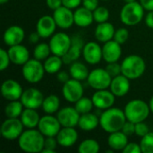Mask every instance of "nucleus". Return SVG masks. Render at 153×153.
<instances>
[{"mask_svg": "<svg viewBox=\"0 0 153 153\" xmlns=\"http://www.w3.org/2000/svg\"><path fill=\"white\" fill-rule=\"evenodd\" d=\"M126 120L124 110L111 107L101 113L100 117V126L105 132L111 134L121 131Z\"/></svg>", "mask_w": 153, "mask_h": 153, "instance_id": "obj_1", "label": "nucleus"}, {"mask_svg": "<svg viewBox=\"0 0 153 153\" xmlns=\"http://www.w3.org/2000/svg\"><path fill=\"white\" fill-rule=\"evenodd\" d=\"M44 143L45 136L39 129L35 130L34 128L23 131L18 138V146L25 152H41L44 149Z\"/></svg>", "mask_w": 153, "mask_h": 153, "instance_id": "obj_2", "label": "nucleus"}, {"mask_svg": "<svg viewBox=\"0 0 153 153\" xmlns=\"http://www.w3.org/2000/svg\"><path fill=\"white\" fill-rule=\"evenodd\" d=\"M122 74L130 80H135L143 75L146 70V63L144 59L137 55L127 56L121 64Z\"/></svg>", "mask_w": 153, "mask_h": 153, "instance_id": "obj_3", "label": "nucleus"}, {"mask_svg": "<svg viewBox=\"0 0 153 153\" xmlns=\"http://www.w3.org/2000/svg\"><path fill=\"white\" fill-rule=\"evenodd\" d=\"M125 115L128 121L134 124L145 121L151 112L149 103L142 100H133L129 101L124 109Z\"/></svg>", "mask_w": 153, "mask_h": 153, "instance_id": "obj_4", "label": "nucleus"}, {"mask_svg": "<svg viewBox=\"0 0 153 153\" xmlns=\"http://www.w3.org/2000/svg\"><path fill=\"white\" fill-rule=\"evenodd\" d=\"M144 16V8L136 1L126 3L120 12V20L126 26H134L140 23Z\"/></svg>", "mask_w": 153, "mask_h": 153, "instance_id": "obj_5", "label": "nucleus"}, {"mask_svg": "<svg viewBox=\"0 0 153 153\" xmlns=\"http://www.w3.org/2000/svg\"><path fill=\"white\" fill-rule=\"evenodd\" d=\"M45 73L44 65L36 58L29 59L22 67V76L30 83L39 82L43 79Z\"/></svg>", "mask_w": 153, "mask_h": 153, "instance_id": "obj_6", "label": "nucleus"}, {"mask_svg": "<svg viewBox=\"0 0 153 153\" xmlns=\"http://www.w3.org/2000/svg\"><path fill=\"white\" fill-rule=\"evenodd\" d=\"M112 77L105 68H96L90 72L87 78L88 84L94 90H105L109 88Z\"/></svg>", "mask_w": 153, "mask_h": 153, "instance_id": "obj_7", "label": "nucleus"}, {"mask_svg": "<svg viewBox=\"0 0 153 153\" xmlns=\"http://www.w3.org/2000/svg\"><path fill=\"white\" fill-rule=\"evenodd\" d=\"M48 44L51 53L62 57L68 52L72 45V37L65 32H57L51 37Z\"/></svg>", "mask_w": 153, "mask_h": 153, "instance_id": "obj_8", "label": "nucleus"}, {"mask_svg": "<svg viewBox=\"0 0 153 153\" xmlns=\"http://www.w3.org/2000/svg\"><path fill=\"white\" fill-rule=\"evenodd\" d=\"M23 127L20 118L7 117L1 126V135L8 141L18 140L23 132Z\"/></svg>", "mask_w": 153, "mask_h": 153, "instance_id": "obj_9", "label": "nucleus"}, {"mask_svg": "<svg viewBox=\"0 0 153 153\" xmlns=\"http://www.w3.org/2000/svg\"><path fill=\"white\" fill-rule=\"evenodd\" d=\"M83 92L84 90L81 81L72 78L63 84L62 94L68 102L75 103L82 97H83Z\"/></svg>", "mask_w": 153, "mask_h": 153, "instance_id": "obj_10", "label": "nucleus"}, {"mask_svg": "<svg viewBox=\"0 0 153 153\" xmlns=\"http://www.w3.org/2000/svg\"><path fill=\"white\" fill-rule=\"evenodd\" d=\"M61 124L57 117L49 114L40 117L38 129L45 137H56L57 134L61 130Z\"/></svg>", "mask_w": 153, "mask_h": 153, "instance_id": "obj_11", "label": "nucleus"}, {"mask_svg": "<svg viewBox=\"0 0 153 153\" xmlns=\"http://www.w3.org/2000/svg\"><path fill=\"white\" fill-rule=\"evenodd\" d=\"M20 100L24 108L38 109L39 108L42 107L44 95L36 88H29L23 91Z\"/></svg>", "mask_w": 153, "mask_h": 153, "instance_id": "obj_12", "label": "nucleus"}, {"mask_svg": "<svg viewBox=\"0 0 153 153\" xmlns=\"http://www.w3.org/2000/svg\"><path fill=\"white\" fill-rule=\"evenodd\" d=\"M81 114L73 107H65L58 110L57 119L63 127H75L79 124Z\"/></svg>", "mask_w": 153, "mask_h": 153, "instance_id": "obj_13", "label": "nucleus"}, {"mask_svg": "<svg viewBox=\"0 0 153 153\" xmlns=\"http://www.w3.org/2000/svg\"><path fill=\"white\" fill-rule=\"evenodd\" d=\"M84 42L80 35H74L72 37V45L68 52L62 56L63 62L65 65H71L73 62L77 61L81 55H82V49L84 47Z\"/></svg>", "mask_w": 153, "mask_h": 153, "instance_id": "obj_14", "label": "nucleus"}, {"mask_svg": "<svg viewBox=\"0 0 153 153\" xmlns=\"http://www.w3.org/2000/svg\"><path fill=\"white\" fill-rule=\"evenodd\" d=\"M22 92H23V89L22 85L17 81L13 79L5 80L1 87L2 96L6 100L9 101L20 100Z\"/></svg>", "mask_w": 153, "mask_h": 153, "instance_id": "obj_15", "label": "nucleus"}, {"mask_svg": "<svg viewBox=\"0 0 153 153\" xmlns=\"http://www.w3.org/2000/svg\"><path fill=\"white\" fill-rule=\"evenodd\" d=\"M53 17L56 21L57 27L61 29H69L74 23V16L72 9H69L64 5L54 10Z\"/></svg>", "mask_w": 153, "mask_h": 153, "instance_id": "obj_16", "label": "nucleus"}, {"mask_svg": "<svg viewBox=\"0 0 153 153\" xmlns=\"http://www.w3.org/2000/svg\"><path fill=\"white\" fill-rule=\"evenodd\" d=\"M91 100L93 101L94 107L99 109H108L111 108L116 100V96L113 94V92L110 91L105 90H99L94 92V94L91 97Z\"/></svg>", "mask_w": 153, "mask_h": 153, "instance_id": "obj_17", "label": "nucleus"}, {"mask_svg": "<svg viewBox=\"0 0 153 153\" xmlns=\"http://www.w3.org/2000/svg\"><path fill=\"white\" fill-rule=\"evenodd\" d=\"M82 56L88 64L97 65L103 58L102 47H100L97 42L90 41L83 47Z\"/></svg>", "mask_w": 153, "mask_h": 153, "instance_id": "obj_18", "label": "nucleus"}, {"mask_svg": "<svg viewBox=\"0 0 153 153\" xmlns=\"http://www.w3.org/2000/svg\"><path fill=\"white\" fill-rule=\"evenodd\" d=\"M56 26L57 25L53 16L43 15L38 20L36 30L42 39H48L55 34Z\"/></svg>", "mask_w": 153, "mask_h": 153, "instance_id": "obj_19", "label": "nucleus"}, {"mask_svg": "<svg viewBox=\"0 0 153 153\" xmlns=\"http://www.w3.org/2000/svg\"><path fill=\"white\" fill-rule=\"evenodd\" d=\"M102 55L103 59L107 63L117 62L122 55L121 44L117 42L115 39L105 42L102 46Z\"/></svg>", "mask_w": 153, "mask_h": 153, "instance_id": "obj_20", "label": "nucleus"}, {"mask_svg": "<svg viewBox=\"0 0 153 153\" xmlns=\"http://www.w3.org/2000/svg\"><path fill=\"white\" fill-rule=\"evenodd\" d=\"M8 55L11 63L17 65H23L30 59V52L25 46L22 44L11 46L8 48Z\"/></svg>", "mask_w": 153, "mask_h": 153, "instance_id": "obj_21", "label": "nucleus"}, {"mask_svg": "<svg viewBox=\"0 0 153 153\" xmlns=\"http://www.w3.org/2000/svg\"><path fill=\"white\" fill-rule=\"evenodd\" d=\"M24 37H25L24 30L18 25H13L5 30V31L4 32L3 39L4 44L11 47V46L21 44L23 41Z\"/></svg>", "mask_w": 153, "mask_h": 153, "instance_id": "obj_22", "label": "nucleus"}, {"mask_svg": "<svg viewBox=\"0 0 153 153\" xmlns=\"http://www.w3.org/2000/svg\"><path fill=\"white\" fill-rule=\"evenodd\" d=\"M130 86V79L124 74H120L112 78L109 88L116 97H124L129 92Z\"/></svg>", "mask_w": 153, "mask_h": 153, "instance_id": "obj_23", "label": "nucleus"}, {"mask_svg": "<svg viewBox=\"0 0 153 153\" xmlns=\"http://www.w3.org/2000/svg\"><path fill=\"white\" fill-rule=\"evenodd\" d=\"M58 145L69 148L74 145L78 140V133L74 127H63L56 135Z\"/></svg>", "mask_w": 153, "mask_h": 153, "instance_id": "obj_24", "label": "nucleus"}, {"mask_svg": "<svg viewBox=\"0 0 153 153\" xmlns=\"http://www.w3.org/2000/svg\"><path fill=\"white\" fill-rule=\"evenodd\" d=\"M115 32L116 30L113 24L108 22H105L97 25L94 35L98 41L105 43L114 39Z\"/></svg>", "mask_w": 153, "mask_h": 153, "instance_id": "obj_25", "label": "nucleus"}, {"mask_svg": "<svg viewBox=\"0 0 153 153\" xmlns=\"http://www.w3.org/2000/svg\"><path fill=\"white\" fill-rule=\"evenodd\" d=\"M74 23L82 28L90 26L94 21L93 12L85 8L84 6L76 8V10L74 12Z\"/></svg>", "mask_w": 153, "mask_h": 153, "instance_id": "obj_26", "label": "nucleus"}, {"mask_svg": "<svg viewBox=\"0 0 153 153\" xmlns=\"http://www.w3.org/2000/svg\"><path fill=\"white\" fill-rule=\"evenodd\" d=\"M128 136L122 131H117L109 134L108 144L110 149L114 151H123L128 144Z\"/></svg>", "mask_w": 153, "mask_h": 153, "instance_id": "obj_27", "label": "nucleus"}, {"mask_svg": "<svg viewBox=\"0 0 153 153\" xmlns=\"http://www.w3.org/2000/svg\"><path fill=\"white\" fill-rule=\"evenodd\" d=\"M20 119L22 125L24 126V127L28 129H32L38 127L40 117L39 116V113L36 111V109L25 108L20 117Z\"/></svg>", "mask_w": 153, "mask_h": 153, "instance_id": "obj_28", "label": "nucleus"}, {"mask_svg": "<svg viewBox=\"0 0 153 153\" xmlns=\"http://www.w3.org/2000/svg\"><path fill=\"white\" fill-rule=\"evenodd\" d=\"M100 126V117L95 114L89 112L85 114H82L79 119L78 126L85 132H90L96 129Z\"/></svg>", "mask_w": 153, "mask_h": 153, "instance_id": "obj_29", "label": "nucleus"}, {"mask_svg": "<svg viewBox=\"0 0 153 153\" xmlns=\"http://www.w3.org/2000/svg\"><path fill=\"white\" fill-rule=\"evenodd\" d=\"M69 74H70L71 77L75 79V80L84 81L88 78L90 72L83 63L74 61L70 65Z\"/></svg>", "mask_w": 153, "mask_h": 153, "instance_id": "obj_30", "label": "nucleus"}, {"mask_svg": "<svg viewBox=\"0 0 153 153\" xmlns=\"http://www.w3.org/2000/svg\"><path fill=\"white\" fill-rule=\"evenodd\" d=\"M63 64L64 62L61 56L53 55V56H49L46 60H44L43 65L46 73L54 74H57L60 71Z\"/></svg>", "mask_w": 153, "mask_h": 153, "instance_id": "obj_31", "label": "nucleus"}, {"mask_svg": "<svg viewBox=\"0 0 153 153\" xmlns=\"http://www.w3.org/2000/svg\"><path fill=\"white\" fill-rule=\"evenodd\" d=\"M60 107V100L55 94H50L44 98L42 103V108L46 114L52 115L59 110Z\"/></svg>", "mask_w": 153, "mask_h": 153, "instance_id": "obj_32", "label": "nucleus"}, {"mask_svg": "<svg viewBox=\"0 0 153 153\" xmlns=\"http://www.w3.org/2000/svg\"><path fill=\"white\" fill-rule=\"evenodd\" d=\"M24 106L21 100H12L4 108V115L9 118H19L23 111Z\"/></svg>", "mask_w": 153, "mask_h": 153, "instance_id": "obj_33", "label": "nucleus"}, {"mask_svg": "<svg viewBox=\"0 0 153 153\" xmlns=\"http://www.w3.org/2000/svg\"><path fill=\"white\" fill-rule=\"evenodd\" d=\"M100 151V144L96 140L86 139L82 141L78 148L80 153H98Z\"/></svg>", "mask_w": 153, "mask_h": 153, "instance_id": "obj_34", "label": "nucleus"}, {"mask_svg": "<svg viewBox=\"0 0 153 153\" xmlns=\"http://www.w3.org/2000/svg\"><path fill=\"white\" fill-rule=\"evenodd\" d=\"M50 53H51L50 46L49 44H47V43H39L33 49L34 58L39 61L46 60L50 56Z\"/></svg>", "mask_w": 153, "mask_h": 153, "instance_id": "obj_35", "label": "nucleus"}, {"mask_svg": "<svg viewBox=\"0 0 153 153\" xmlns=\"http://www.w3.org/2000/svg\"><path fill=\"white\" fill-rule=\"evenodd\" d=\"M93 107H94V104H93L92 100L87 97H82L78 101L75 102V105H74V108L81 115L91 112Z\"/></svg>", "mask_w": 153, "mask_h": 153, "instance_id": "obj_36", "label": "nucleus"}, {"mask_svg": "<svg viewBox=\"0 0 153 153\" xmlns=\"http://www.w3.org/2000/svg\"><path fill=\"white\" fill-rule=\"evenodd\" d=\"M93 17L94 21L97 22L98 23L108 22L109 18V11L105 6H98L93 11Z\"/></svg>", "mask_w": 153, "mask_h": 153, "instance_id": "obj_37", "label": "nucleus"}, {"mask_svg": "<svg viewBox=\"0 0 153 153\" xmlns=\"http://www.w3.org/2000/svg\"><path fill=\"white\" fill-rule=\"evenodd\" d=\"M140 145L142 152L153 153V132H150L145 136L142 137Z\"/></svg>", "mask_w": 153, "mask_h": 153, "instance_id": "obj_38", "label": "nucleus"}, {"mask_svg": "<svg viewBox=\"0 0 153 153\" xmlns=\"http://www.w3.org/2000/svg\"><path fill=\"white\" fill-rule=\"evenodd\" d=\"M129 38V31L126 28H119L116 30L115 35H114V39L117 42H118L119 44H124L127 41Z\"/></svg>", "mask_w": 153, "mask_h": 153, "instance_id": "obj_39", "label": "nucleus"}, {"mask_svg": "<svg viewBox=\"0 0 153 153\" xmlns=\"http://www.w3.org/2000/svg\"><path fill=\"white\" fill-rule=\"evenodd\" d=\"M107 72L110 74L112 78L122 74V68L121 65H119L117 62H113V63H108L107 66L105 67Z\"/></svg>", "mask_w": 153, "mask_h": 153, "instance_id": "obj_40", "label": "nucleus"}, {"mask_svg": "<svg viewBox=\"0 0 153 153\" xmlns=\"http://www.w3.org/2000/svg\"><path fill=\"white\" fill-rule=\"evenodd\" d=\"M0 70L1 71H4L5 69L8 68L10 63H11V60H10V57H9V55H8V51H6L5 49L4 48H1L0 49Z\"/></svg>", "mask_w": 153, "mask_h": 153, "instance_id": "obj_41", "label": "nucleus"}, {"mask_svg": "<svg viewBox=\"0 0 153 153\" xmlns=\"http://www.w3.org/2000/svg\"><path fill=\"white\" fill-rule=\"evenodd\" d=\"M148 133H150L149 126L147 124L143 122H139L135 124V134L139 137H143L145 136Z\"/></svg>", "mask_w": 153, "mask_h": 153, "instance_id": "obj_42", "label": "nucleus"}, {"mask_svg": "<svg viewBox=\"0 0 153 153\" xmlns=\"http://www.w3.org/2000/svg\"><path fill=\"white\" fill-rule=\"evenodd\" d=\"M124 134H126L127 136H131L133 134H135V124L126 120V122L125 123L122 130H121Z\"/></svg>", "mask_w": 153, "mask_h": 153, "instance_id": "obj_43", "label": "nucleus"}, {"mask_svg": "<svg viewBox=\"0 0 153 153\" xmlns=\"http://www.w3.org/2000/svg\"><path fill=\"white\" fill-rule=\"evenodd\" d=\"M124 153H141V145L136 143H128V144L122 151Z\"/></svg>", "mask_w": 153, "mask_h": 153, "instance_id": "obj_44", "label": "nucleus"}, {"mask_svg": "<svg viewBox=\"0 0 153 153\" xmlns=\"http://www.w3.org/2000/svg\"><path fill=\"white\" fill-rule=\"evenodd\" d=\"M57 140L56 138L50 136V137H45V143H44V148L46 149H49L52 151H56V147H57Z\"/></svg>", "mask_w": 153, "mask_h": 153, "instance_id": "obj_45", "label": "nucleus"}, {"mask_svg": "<svg viewBox=\"0 0 153 153\" xmlns=\"http://www.w3.org/2000/svg\"><path fill=\"white\" fill-rule=\"evenodd\" d=\"M63 5L69 9H76L82 3V0H62Z\"/></svg>", "mask_w": 153, "mask_h": 153, "instance_id": "obj_46", "label": "nucleus"}, {"mask_svg": "<svg viewBox=\"0 0 153 153\" xmlns=\"http://www.w3.org/2000/svg\"><path fill=\"white\" fill-rule=\"evenodd\" d=\"M82 4L85 8L93 12L99 6V0H82Z\"/></svg>", "mask_w": 153, "mask_h": 153, "instance_id": "obj_47", "label": "nucleus"}, {"mask_svg": "<svg viewBox=\"0 0 153 153\" xmlns=\"http://www.w3.org/2000/svg\"><path fill=\"white\" fill-rule=\"evenodd\" d=\"M70 74L65 72V71H59L57 74H56V78L57 80L61 82V83H65L67 81L70 80Z\"/></svg>", "mask_w": 153, "mask_h": 153, "instance_id": "obj_48", "label": "nucleus"}, {"mask_svg": "<svg viewBox=\"0 0 153 153\" xmlns=\"http://www.w3.org/2000/svg\"><path fill=\"white\" fill-rule=\"evenodd\" d=\"M46 4L51 10H56L63 5L62 0H46Z\"/></svg>", "mask_w": 153, "mask_h": 153, "instance_id": "obj_49", "label": "nucleus"}, {"mask_svg": "<svg viewBox=\"0 0 153 153\" xmlns=\"http://www.w3.org/2000/svg\"><path fill=\"white\" fill-rule=\"evenodd\" d=\"M141 4L146 11H153V0H140Z\"/></svg>", "mask_w": 153, "mask_h": 153, "instance_id": "obj_50", "label": "nucleus"}, {"mask_svg": "<svg viewBox=\"0 0 153 153\" xmlns=\"http://www.w3.org/2000/svg\"><path fill=\"white\" fill-rule=\"evenodd\" d=\"M145 24L149 28L153 29V11H149V13L145 16Z\"/></svg>", "mask_w": 153, "mask_h": 153, "instance_id": "obj_51", "label": "nucleus"}, {"mask_svg": "<svg viewBox=\"0 0 153 153\" xmlns=\"http://www.w3.org/2000/svg\"><path fill=\"white\" fill-rule=\"evenodd\" d=\"M40 38H41V37L39 36V34L38 31L36 30L35 32L30 33V37H29V39H30V41L32 44H36V43L39 42V40Z\"/></svg>", "mask_w": 153, "mask_h": 153, "instance_id": "obj_52", "label": "nucleus"}, {"mask_svg": "<svg viewBox=\"0 0 153 153\" xmlns=\"http://www.w3.org/2000/svg\"><path fill=\"white\" fill-rule=\"evenodd\" d=\"M149 106H150V108H151V111L153 113V95L152 96V98L150 99V101H149Z\"/></svg>", "mask_w": 153, "mask_h": 153, "instance_id": "obj_53", "label": "nucleus"}, {"mask_svg": "<svg viewBox=\"0 0 153 153\" xmlns=\"http://www.w3.org/2000/svg\"><path fill=\"white\" fill-rule=\"evenodd\" d=\"M42 153H55L56 152V151H52V150H49V149H46V148H44L43 150H42Z\"/></svg>", "mask_w": 153, "mask_h": 153, "instance_id": "obj_54", "label": "nucleus"}, {"mask_svg": "<svg viewBox=\"0 0 153 153\" xmlns=\"http://www.w3.org/2000/svg\"><path fill=\"white\" fill-rule=\"evenodd\" d=\"M9 0H0V4H5V3H7Z\"/></svg>", "mask_w": 153, "mask_h": 153, "instance_id": "obj_55", "label": "nucleus"}, {"mask_svg": "<svg viewBox=\"0 0 153 153\" xmlns=\"http://www.w3.org/2000/svg\"><path fill=\"white\" fill-rule=\"evenodd\" d=\"M123 1H125L126 3H131V2H134L136 0H123Z\"/></svg>", "mask_w": 153, "mask_h": 153, "instance_id": "obj_56", "label": "nucleus"}, {"mask_svg": "<svg viewBox=\"0 0 153 153\" xmlns=\"http://www.w3.org/2000/svg\"><path fill=\"white\" fill-rule=\"evenodd\" d=\"M103 1H108V0H103Z\"/></svg>", "mask_w": 153, "mask_h": 153, "instance_id": "obj_57", "label": "nucleus"}]
</instances>
